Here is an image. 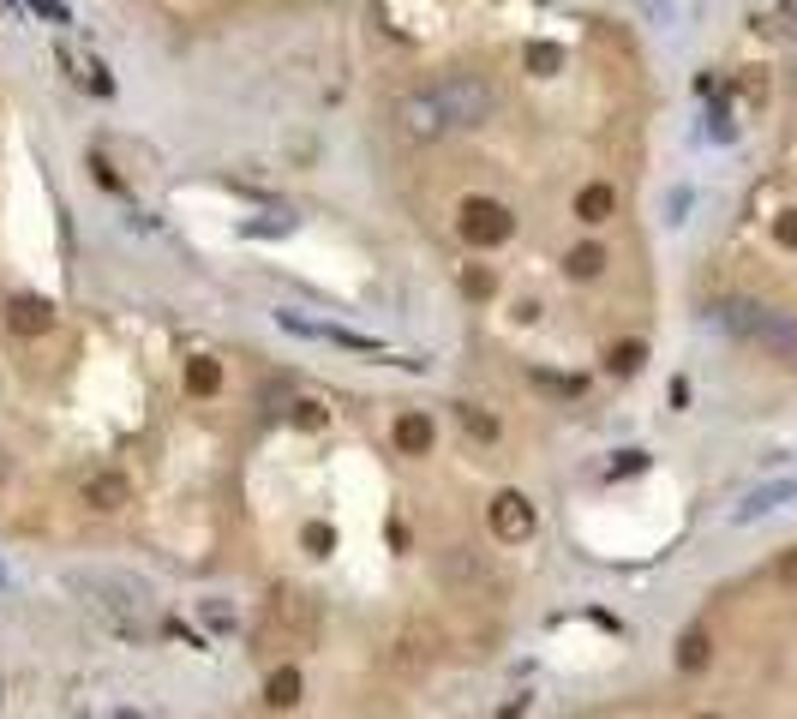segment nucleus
Listing matches in <instances>:
<instances>
[{"label":"nucleus","instance_id":"nucleus-18","mask_svg":"<svg viewBox=\"0 0 797 719\" xmlns=\"http://www.w3.org/2000/svg\"><path fill=\"white\" fill-rule=\"evenodd\" d=\"M528 72H534V78H558V72H564V48H558V42H534V48H528Z\"/></svg>","mask_w":797,"mask_h":719},{"label":"nucleus","instance_id":"nucleus-4","mask_svg":"<svg viewBox=\"0 0 797 719\" xmlns=\"http://www.w3.org/2000/svg\"><path fill=\"white\" fill-rule=\"evenodd\" d=\"M432 96H438V108H444L450 126H480L492 114V84L480 72H444L432 84Z\"/></svg>","mask_w":797,"mask_h":719},{"label":"nucleus","instance_id":"nucleus-6","mask_svg":"<svg viewBox=\"0 0 797 719\" xmlns=\"http://www.w3.org/2000/svg\"><path fill=\"white\" fill-rule=\"evenodd\" d=\"M84 504H90V510H102V516H114V510H126V504H132V480H126L120 468H96V474L84 480Z\"/></svg>","mask_w":797,"mask_h":719},{"label":"nucleus","instance_id":"nucleus-5","mask_svg":"<svg viewBox=\"0 0 797 719\" xmlns=\"http://www.w3.org/2000/svg\"><path fill=\"white\" fill-rule=\"evenodd\" d=\"M510 234H516V216L498 198H468L462 204V240L468 246H504Z\"/></svg>","mask_w":797,"mask_h":719},{"label":"nucleus","instance_id":"nucleus-3","mask_svg":"<svg viewBox=\"0 0 797 719\" xmlns=\"http://www.w3.org/2000/svg\"><path fill=\"white\" fill-rule=\"evenodd\" d=\"M312 636H318V600L300 594V588H282V594L264 606V618H258V642L300 648V642H312Z\"/></svg>","mask_w":797,"mask_h":719},{"label":"nucleus","instance_id":"nucleus-31","mask_svg":"<svg viewBox=\"0 0 797 719\" xmlns=\"http://www.w3.org/2000/svg\"><path fill=\"white\" fill-rule=\"evenodd\" d=\"M120 719H132V714H120Z\"/></svg>","mask_w":797,"mask_h":719},{"label":"nucleus","instance_id":"nucleus-30","mask_svg":"<svg viewBox=\"0 0 797 719\" xmlns=\"http://www.w3.org/2000/svg\"><path fill=\"white\" fill-rule=\"evenodd\" d=\"M0 582H6V570H0Z\"/></svg>","mask_w":797,"mask_h":719},{"label":"nucleus","instance_id":"nucleus-10","mask_svg":"<svg viewBox=\"0 0 797 719\" xmlns=\"http://www.w3.org/2000/svg\"><path fill=\"white\" fill-rule=\"evenodd\" d=\"M390 438H396L402 456H426V450H432V420H426V414H396Z\"/></svg>","mask_w":797,"mask_h":719},{"label":"nucleus","instance_id":"nucleus-23","mask_svg":"<svg viewBox=\"0 0 797 719\" xmlns=\"http://www.w3.org/2000/svg\"><path fill=\"white\" fill-rule=\"evenodd\" d=\"M534 384H540V390H552V396H582V378H558V372H534Z\"/></svg>","mask_w":797,"mask_h":719},{"label":"nucleus","instance_id":"nucleus-16","mask_svg":"<svg viewBox=\"0 0 797 719\" xmlns=\"http://www.w3.org/2000/svg\"><path fill=\"white\" fill-rule=\"evenodd\" d=\"M264 702H270V708H294V702H300V672H294V666H276L270 684H264Z\"/></svg>","mask_w":797,"mask_h":719},{"label":"nucleus","instance_id":"nucleus-25","mask_svg":"<svg viewBox=\"0 0 797 719\" xmlns=\"http://www.w3.org/2000/svg\"><path fill=\"white\" fill-rule=\"evenodd\" d=\"M462 288H468L474 300H486V294H492L498 282H492V270H474V264H468V270H462Z\"/></svg>","mask_w":797,"mask_h":719},{"label":"nucleus","instance_id":"nucleus-1","mask_svg":"<svg viewBox=\"0 0 797 719\" xmlns=\"http://www.w3.org/2000/svg\"><path fill=\"white\" fill-rule=\"evenodd\" d=\"M66 588H72V594H84V606H90V612H102L120 636H138V606L150 600V588L120 582V576H84V570H72V576H66Z\"/></svg>","mask_w":797,"mask_h":719},{"label":"nucleus","instance_id":"nucleus-24","mask_svg":"<svg viewBox=\"0 0 797 719\" xmlns=\"http://www.w3.org/2000/svg\"><path fill=\"white\" fill-rule=\"evenodd\" d=\"M288 420H294V426H300V432H318V426H324V420H330V414H324V408H318V402H294V414H288Z\"/></svg>","mask_w":797,"mask_h":719},{"label":"nucleus","instance_id":"nucleus-15","mask_svg":"<svg viewBox=\"0 0 797 719\" xmlns=\"http://www.w3.org/2000/svg\"><path fill=\"white\" fill-rule=\"evenodd\" d=\"M60 60H66V66L78 72V84H90L96 96H108V90H114V78H108V66H102V60H84V54H72V48H60Z\"/></svg>","mask_w":797,"mask_h":719},{"label":"nucleus","instance_id":"nucleus-7","mask_svg":"<svg viewBox=\"0 0 797 719\" xmlns=\"http://www.w3.org/2000/svg\"><path fill=\"white\" fill-rule=\"evenodd\" d=\"M492 534L498 540H528L534 534V504L522 492H498L492 498Z\"/></svg>","mask_w":797,"mask_h":719},{"label":"nucleus","instance_id":"nucleus-14","mask_svg":"<svg viewBox=\"0 0 797 719\" xmlns=\"http://www.w3.org/2000/svg\"><path fill=\"white\" fill-rule=\"evenodd\" d=\"M186 390H192V396H216V390H222V360H210V354L186 360Z\"/></svg>","mask_w":797,"mask_h":719},{"label":"nucleus","instance_id":"nucleus-26","mask_svg":"<svg viewBox=\"0 0 797 719\" xmlns=\"http://www.w3.org/2000/svg\"><path fill=\"white\" fill-rule=\"evenodd\" d=\"M774 240H780L786 252H797V210H780V222H774Z\"/></svg>","mask_w":797,"mask_h":719},{"label":"nucleus","instance_id":"nucleus-12","mask_svg":"<svg viewBox=\"0 0 797 719\" xmlns=\"http://www.w3.org/2000/svg\"><path fill=\"white\" fill-rule=\"evenodd\" d=\"M612 210H618V192H612L606 180L582 186V198H576V216H582V222H612Z\"/></svg>","mask_w":797,"mask_h":719},{"label":"nucleus","instance_id":"nucleus-2","mask_svg":"<svg viewBox=\"0 0 797 719\" xmlns=\"http://www.w3.org/2000/svg\"><path fill=\"white\" fill-rule=\"evenodd\" d=\"M720 324H726L732 336L768 348V354H797V324L786 312L762 306V300H726V306H720Z\"/></svg>","mask_w":797,"mask_h":719},{"label":"nucleus","instance_id":"nucleus-28","mask_svg":"<svg viewBox=\"0 0 797 719\" xmlns=\"http://www.w3.org/2000/svg\"><path fill=\"white\" fill-rule=\"evenodd\" d=\"M708 120H714V126H708V132H714V138H732V132H738V126H732V114H726V108H714V114H708Z\"/></svg>","mask_w":797,"mask_h":719},{"label":"nucleus","instance_id":"nucleus-19","mask_svg":"<svg viewBox=\"0 0 797 719\" xmlns=\"http://www.w3.org/2000/svg\"><path fill=\"white\" fill-rule=\"evenodd\" d=\"M456 420H462V432H468V438H480V444H492V438H498V420H492L486 408H474V402H462V408H456Z\"/></svg>","mask_w":797,"mask_h":719},{"label":"nucleus","instance_id":"nucleus-22","mask_svg":"<svg viewBox=\"0 0 797 719\" xmlns=\"http://www.w3.org/2000/svg\"><path fill=\"white\" fill-rule=\"evenodd\" d=\"M774 504H786V486H768V492H756L744 510H738V522H750V516H762V510H774Z\"/></svg>","mask_w":797,"mask_h":719},{"label":"nucleus","instance_id":"nucleus-29","mask_svg":"<svg viewBox=\"0 0 797 719\" xmlns=\"http://www.w3.org/2000/svg\"><path fill=\"white\" fill-rule=\"evenodd\" d=\"M6 474H12V462H6V450H0V480H6Z\"/></svg>","mask_w":797,"mask_h":719},{"label":"nucleus","instance_id":"nucleus-21","mask_svg":"<svg viewBox=\"0 0 797 719\" xmlns=\"http://www.w3.org/2000/svg\"><path fill=\"white\" fill-rule=\"evenodd\" d=\"M300 546H306L312 558H330V552H336V528H324V522H306V534H300Z\"/></svg>","mask_w":797,"mask_h":719},{"label":"nucleus","instance_id":"nucleus-9","mask_svg":"<svg viewBox=\"0 0 797 719\" xmlns=\"http://www.w3.org/2000/svg\"><path fill=\"white\" fill-rule=\"evenodd\" d=\"M6 324H12L18 336H42V330H54V300H42V294H18V300L6 306Z\"/></svg>","mask_w":797,"mask_h":719},{"label":"nucleus","instance_id":"nucleus-13","mask_svg":"<svg viewBox=\"0 0 797 719\" xmlns=\"http://www.w3.org/2000/svg\"><path fill=\"white\" fill-rule=\"evenodd\" d=\"M600 270H606V246H594V240L570 246V258H564V276H576V282H594Z\"/></svg>","mask_w":797,"mask_h":719},{"label":"nucleus","instance_id":"nucleus-11","mask_svg":"<svg viewBox=\"0 0 797 719\" xmlns=\"http://www.w3.org/2000/svg\"><path fill=\"white\" fill-rule=\"evenodd\" d=\"M438 570H444V582H486L492 570H486V558L480 552H468V546H450L444 558H438Z\"/></svg>","mask_w":797,"mask_h":719},{"label":"nucleus","instance_id":"nucleus-20","mask_svg":"<svg viewBox=\"0 0 797 719\" xmlns=\"http://www.w3.org/2000/svg\"><path fill=\"white\" fill-rule=\"evenodd\" d=\"M642 360H648V348H642V342H618V348L606 354V366H612L618 378H636V372H642Z\"/></svg>","mask_w":797,"mask_h":719},{"label":"nucleus","instance_id":"nucleus-8","mask_svg":"<svg viewBox=\"0 0 797 719\" xmlns=\"http://www.w3.org/2000/svg\"><path fill=\"white\" fill-rule=\"evenodd\" d=\"M402 126H408L414 138H438V132H450V120H444V108H438V96H432V90L402 96Z\"/></svg>","mask_w":797,"mask_h":719},{"label":"nucleus","instance_id":"nucleus-17","mask_svg":"<svg viewBox=\"0 0 797 719\" xmlns=\"http://www.w3.org/2000/svg\"><path fill=\"white\" fill-rule=\"evenodd\" d=\"M708 654H714L708 630H684V642H678V666H684V672H702V666H708Z\"/></svg>","mask_w":797,"mask_h":719},{"label":"nucleus","instance_id":"nucleus-27","mask_svg":"<svg viewBox=\"0 0 797 719\" xmlns=\"http://www.w3.org/2000/svg\"><path fill=\"white\" fill-rule=\"evenodd\" d=\"M642 468H648V456H642V450H624V456L612 462V474H642Z\"/></svg>","mask_w":797,"mask_h":719}]
</instances>
